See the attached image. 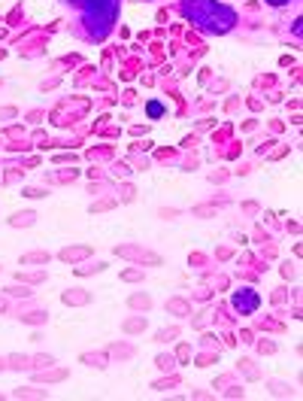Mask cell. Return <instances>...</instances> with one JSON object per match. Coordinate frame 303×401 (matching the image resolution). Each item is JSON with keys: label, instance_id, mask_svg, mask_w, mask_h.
<instances>
[{"label": "cell", "instance_id": "1", "mask_svg": "<svg viewBox=\"0 0 303 401\" xmlns=\"http://www.w3.org/2000/svg\"><path fill=\"white\" fill-rule=\"evenodd\" d=\"M182 13L188 22L200 24V28L209 33H224V31H231V24H234V13L218 3V0H185Z\"/></svg>", "mask_w": 303, "mask_h": 401}, {"label": "cell", "instance_id": "2", "mask_svg": "<svg viewBox=\"0 0 303 401\" xmlns=\"http://www.w3.org/2000/svg\"><path fill=\"white\" fill-rule=\"evenodd\" d=\"M85 24H91V31H95V37H104L109 31V24L115 22V10H119V3L115 0H85Z\"/></svg>", "mask_w": 303, "mask_h": 401}, {"label": "cell", "instance_id": "3", "mask_svg": "<svg viewBox=\"0 0 303 401\" xmlns=\"http://www.w3.org/2000/svg\"><path fill=\"white\" fill-rule=\"evenodd\" d=\"M234 307L237 310H243V313H255L258 310V295L252 289H243V292H237L234 295Z\"/></svg>", "mask_w": 303, "mask_h": 401}, {"label": "cell", "instance_id": "4", "mask_svg": "<svg viewBox=\"0 0 303 401\" xmlns=\"http://www.w3.org/2000/svg\"><path fill=\"white\" fill-rule=\"evenodd\" d=\"M64 377H67V371H64V368H55V371L37 374V380H43V383H55V380H64Z\"/></svg>", "mask_w": 303, "mask_h": 401}, {"label": "cell", "instance_id": "5", "mask_svg": "<svg viewBox=\"0 0 303 401\" xmlns=\"http://www.w3.org/2000/svg\"><path fill=\"white\" fill-rule=\"evenodd\" d=\"M146 110H149V116H152V119H158V116H164V107L158 104V100H152V104L146 107Z\"/></svg>", "mask_w": 303, "mask_h": 401}, {"label": "cell", "instance_id": "6", "mask_svg": "<svg viewBox=\"0 0 303 401\" xmlns=\"http://www.w3.org/2000/svg\"><path fill=\"white\" fill-rule=\"evenodd\" d=\"M124 329H128V331H137V329H142V320H131V322H124Z\"/></svg>", "mask_w": 303, "mask_h": 401}, {"label": "cell", "instance_id": "7", "mask_svg": "<svg viewBox=\"0 0 303 401\" xmlns=\"http://www.w3.org/2000/svg\"><path fill=\"white\" fill-rule=\"evenodd\" d=\"M85 362H97V368H104V356H82Z\"/></svg>", "mask_w": 303, "mask_h": 401}, {"label": "cell", "instance_id": "8", "mask_svg": "<svg viewBox=\"0 0 303 401\" xmlns=\"http://www.w3.org/2000/svg\"><path fill=\"white\" fill-rule=\"evenodd\" d=\"M24 262H49V255H24Z\"/></svg>", "mask_w": 303, "mask_h": 401}, {"label": "cell", "instance_id": "9", "mask_svg": "<svg viewBox=\"0 0 303 401\" xmlns=\"http://www.w3.org/2000/svg\"><path fill=\"white\" fill-rule=\"evenodd\" d=\"M140 277H142L140 271H128V274H124V280H140Z\"/></svg>", "mask_w": 303, "mask_h": 401}, {"label": "cell", "instance_id": "10", "mask_svg": "<svg viewBox=\"0 0 303 401\" xmlns=\"http://www.w3.org/2000/svg\"><path fill=\"white\" fill-rule=\"evenodd\" d=\"M270 3H276V6H279V3H288V0H270Z\"/></svg>", "mask_w": 303, "mask_h": 401}]
</instances>
